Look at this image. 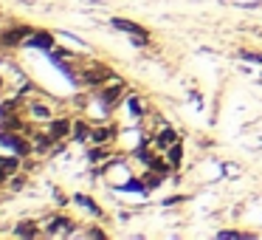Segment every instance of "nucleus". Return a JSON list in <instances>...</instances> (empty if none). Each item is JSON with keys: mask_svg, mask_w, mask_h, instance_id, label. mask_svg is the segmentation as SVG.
Masks as SVG:
<instances>
[{"mask_svg": "<svg viewBox=\"0 0 262 240\" xmlns=\"http://www.w3.org/2000/svg\"><path fill=\"white\" fill-rule=\"evenodd\" d=\"M29 116L34 122H51L54 119V113H51V108H48V105H42V102H29Z\"/></svg>", "mask_w": 262, "mask_h": 240, "instance_id": "obj_5", "label": "nucleus"}, {"mask_svg": "<svg viewBox=\"0 0 262 240\" xmlns=\"http://www.w3.org/2000/svg\"><path fill=\"white\" fill-rule=\"evenodd\" d=\"M9 178H12V172L0 167V187H9Z\"/></svg>", "mask_w": 262, "mask_h": 240, "instance_id": "obj_15", "label": "nucleus"}, {"mask_svg": "<svg viewBox=\"0 0 262 240\" xmlns=\"http://www.w3.org/2000/svg\"><path fill=\"white\" fill-rule=\"evenodd\" d=\"M26 46L29 48H54L57 43H54V37L48 34V31H34V34L26 40Z\"/></svg>", "mask_w": 262, "mask_h": 240, "instance_id": "obj_6", "label": "nucleus"}, {"mask_svg": "<svg viewBox=\"0 0 262 240\" xmlns=\"http://www.w3.org/2000/svg\"><path fill=\"white\" fill-rule=\"evenodd\" d=\"M3 88H6V79H3V76H0V91H3Z\"/></svg>", "mask_w": 262, "mask_h": 240, "instance_id": "obj_17", "label": "nucleus"}, {"mask_svg": "<svg viewBox=\"0 0 262 240\" xmlns=\"http://www.w3.org/2000/svg\"><path fill=\"white\" fill-rule=\"evenodd\" d=\"M48 133H51L54 142H65V138L74 136V119H68V116H59V119H51L48 122Z\"/></svg>", "mask_w": 262, "mask_h": 240, "instance_id": "obj_2", "label": "nucleus"}, {"mask_svg": "<svg viewBox=\"0 0 262 240\" xmlns=\"http://www.w3.org/2000/svg\"><path fill=\"white\" fill-rule=\"evenodd\" d=\"M12 234H14V237H40L42 232L37 229V223H34V221H20L17 226L12 229Z\"/></svg>", "mask_w": 262, "mask_h": 240, "instance_id": "obj_7", "label": "nucleus"}, {"mask_svg": "<svg viewBox=\"0 0 262 240\" xmlns=\"http://www.w3.org/2000/svg\"><path fill=\"white\" fill-rule=\"evenodd\" d=\"M175 142H181V136H178L175 127H169V125H161L158 130L152 133V147L158 150V153H166Z\"/></svg>", "mask_w": 262, "mask_h": 240, "instance_id": "obj_1", "label": "nucleus"}, {"mask_svg": "<svg viewBox=\"0 0 262 240\" xmlns=\"http://www.w3.org/2000/svg\"><path fill=\"white\" fill-rule=\"evenodd\" d=\"M23 155H17V153H9V155H0V167H3V170H9L14 175V172L20 170V167H23Z\"/></svg>", "mask_w": 262, "mask_h": 240, "instance_id": "obj_10", "label": "nucleus"}, {"mask_svg": "<svg viewBox=\"0 0 262 240\" xmlns=\"http://www.w3.org/2000/svg\"><path fill=\"white\" fill-rule=\"evenodd\" d=\"M23 187H26V175H17V172H14V175L9 178V189L17 192V189H23Z\"/></svg>", "mask_w": 262, "mask_h": 240, "instance_id": "obj_13", "label": "nucleus"}, {"mask_svg": "<svg viewBox=\"0 0 262 240\" xmlns=\"http://www.w3.org/2000/svg\"><path fill=\"white\" fill-rule=\"evenodd\" d=\"M82 237H104L102 229H88V232H82Z\"/></svg>", "mask_w": 262, "mask_h": 240, "instance_id": "obj_16", "label": "nucleus"}, {"mask_svg": "<svg viewBox=\"0 0 262 240\" xmlns=\"http://www.w3.org/2000/svg\"><path fill=\"white\" fill-rule=\"evenodd\" d=\"M127 110H130L133 119H144L147 116V102L141 96H127Z\"/></svg>", "mask_w": 262, "mask_h": 240, "instance_id": "obj_9", "label": "nucleus"}, {"mask_svg": "<svg viewBox=\"0 0 262 240\" xmlns=\"http://www.w3.org/2000/svg\"><path fill=\"white\" fill-rule=\"evenodd\" d=\"M166 158H169V161H172V167L178 170V167L183 164V144H181V142H175V144H172V147L166 150Z\"/></svg>", "mask_w": 262, "mask_h": 240, "instance_id": "obj_11", "label": "nucleus"}, {"mask_svg": "<svg viewBox=\"0 0 262 240\" xmlns=\"http://www.w3.org/2000/svg\"><path fill=\"white\" fill-rule=\"evenodd\" d=\"M88 161H91V164H107L110 161L107 144H93V147L88 150Z\"/></svg>", "mask_w": 262, "mask_h": 240, "instance_id": "obj_8", "label": "nucleus"}, {"mask_svg": "<svg viewBox=\"0 0 262 240\" xmlns=\"http://www.w3.org/2000/svg\"><path fill=\"white\" fill-rule=\"evenodd\" d=\"M116 125H93V133H91V142L93 144H113V138H116Z\"/></svg>", "mask_w": 262, "mask_h": 240, "instance_id": "obj_3", "label": "nucleus"}, {"mask_svg": "<svg viewBox=\"0 0 262 240\" xmlns=\"http://www.w3.org/2000/svg\"><path fill=\"white\" fill-rule=\"evenodd\" d=\"M113 29H119V31H127L130 37H149V31L144 29V26L133 23V20H124V17H116V20H113Z\"/></svg>", "mask_w": 262, "mask_h": 240, "instance_id": "obj_4", "label": "nucleus"}, {"mask_svg": "<svg viewBox=\"0 0 262 240\" xmlns=\"http://www.w3.org/2000/svg\"><path fill=\"white\" fill-rule=\"evenodd\" d=\"M74 204H79V206H85V209H91L93 215H99V217L104 215V212H102V206H99L96 201H91L88 195H74Z\"/></svg>", "mask_w": 262, "mask_h": 240, "instance_id": "obj_12", "label": "nucleus"}, {"mask_svg": "<svg viewBox=\"0 0 262 240\" xmlns=\"http://www.w3.org/2000/svg\"><path fill=\"white\" fill-rule=\"evenodd\" d=\"M239 57L248 59V63H262V51H248V48H243V51H239Z\"/></svg>", "mask_w": 262, "mask_h": 240, "instance_id": "obj_14", "label": "nucleus"}]
</instances>
